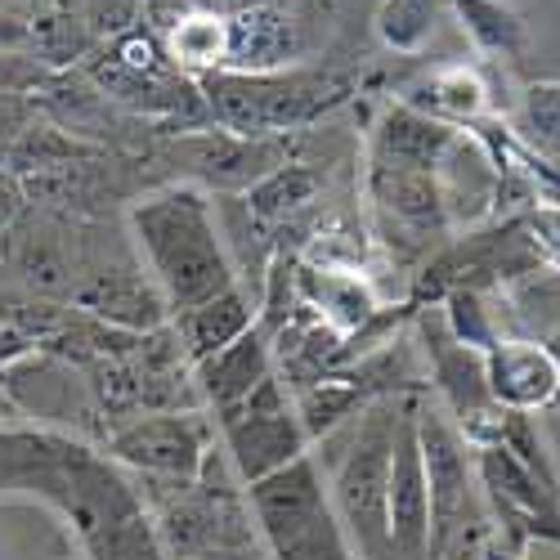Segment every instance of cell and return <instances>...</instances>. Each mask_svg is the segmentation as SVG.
Returning a JSON list of instances; mask_svg holds the SVG:
<instances>
[{
	"label": "cell",
	"mask_w": 560,
	"mask_h": 560,
	"mask_svg": "<svg viewBox=\"0 0 560 560\" xmlns=\"http://www.w3.org/2000/svg\"><path fill=\"white\" fill-rule=\"evenodd\" d=\"M130 233L171 314L207 305L238 288L224 233L198 184H171V189L139 198L130 207Z\"/></svg>",
	"instance_id": "cell-1"
},
{
	"label": "cell",
	"mask_w": 560,
	"mask_h": 560,
	"mask_svg": "<svg viewBox=\"0 0 560 560\" xmlns=\"http://www.w3.org/2000/svg\"><path fill=\"white\" fill-rule=\"evenodd\" d=\"M207 117L243 139H283L318 121L350 95V81L310 68H278V72H207L198 77Z\"/></svg>",
	"instance_id": "cell-2"
},
{
	"label": "cell",
	"mask_w": 560,
	"mask_h": 560,
	"mask_svg": "<svg viewBox=\"0 0 560 560\" xmlns=\"http://www.w3.org/2000/svg\"><path fill=\"white\" fill-rule=\"evenodd\" d=\"M404 417V399H372L359 417H350L346 453L332 466V506L350 529L363 560H386L390 529H386V489H390V453Z\"/></svg>",
	"instance_id": "cell-3"
},
{
	"label": "cell",
	"mask_w": 560,
	"mask_h": 560,
	"mask_svg": "<svg viewBox=\"0 0 560 560\" xmlns=\"http://www.w3.org/2000/svg\"><path fill=\"white\" fill-rule=\"evenodd\" d=\"M417 417V440H422L427 462V493H431V551H448L466 529L480 525V502H476V462L466 457L462 431L448 422V412L412 399Z\"/></svg>",
	"instance_id": "cell-4"
},
{
	"label": "cell",
	"mask_w": 560,
	"mask_h": 560,
	"mask_svg": "<svg viewBox=\"0 0 560 560\" xmlns=\"http://www.w3.org/2000/svg\"><path fill=\"white\" fill-rule=\"evenodd\" d=\"M220 431H224V448H229V462L247 485L283 471L288 462L305 457L310 448V435L296 417V404L288 399L283 382L269 377L238 404L220 412Z\"/></svg>",
	"instance_id": "cell-5"
},
{
	"label": "cell",
	"mask_w": 560,
	"mask_h": 560,
	"mask_svg": "<svg viewBox=\"0 0 560 560\" xmlns=\"http://www.w3.org/2000/svg\"><path fill=\"white\" fill-rule=\"evenodd\" d=\"M108 453L144 476L189 485L202 476V462L211 457V440H207V427L198 422V412H149L121 427L108 440Z\"/></svg>",
	"instance_id": "cell-6"
},
{
	"label": "cell",
	"mask_w": 560,
	"mask_h": 560,
	"mask_svg": "<svg viewBox=\"0 0 560 560\" xmlns=\"http://www.w3.org/2000/svg\"><path fill=\"white\" fill-rule=\"evenodd\" d=\"M386 529H390V551L399 560H427L431 556V493H427V462H422V440H417L412 399H404V417H399V431H395Z\"/></svg>",
	"instance_id": "cell-7"
},
{
	"label": "cell",
	"mask_w": 560,
	"mask_h": 560,
	"mask_svg": "<svg viewBox=\"0 0 560 560\" xmlns=\"http://www.w3.org/2000/svg\"><path fill=\"white\" fill-rule=\"evenodd\" d=\"M171 153L202 184H215V189H243V194L256 179H265L269 171H278L288 162L273 139H243V135H229V130L179 135V144Z\"/></svg>",
	"instance_id": "cell-8"
},
{
	"label": "cell",
	"mask_w": 560,
	"mask_h": 560,
	"mask_svg": "<svg viewBox=\"0 0 560 560\" xmlns=\"http://www.w3.org/2000/svg\"><path fill=\"white\" fill-rule=\"evenodd\" d=\"M224 23H229V55H224L229 72H278L305 45L296 14L283 10L278 0H247V5L224 14Z\"/></svg>",
	"instance_id": "cell-9"
},
{
	"label": "cell",
	"mask_w": 560,
	"mask_h": 560,
	"mask_svg": "<svg viewBox=\"0 0 560 560\" xmlns=\"http://www.w3.org/2000/svg\"><path fill=\"white\" fill-rule=\"evenodd\" d=\"M368 189L377 202L382 220L399 233H408L412 243H427L431 233L448 224L444 198H440V171L431 166H404V162H377L372 158Z\"/></svg>",
	"instance_id": "cell-10"
},
{
	"label": "cell",
	"mask_w": 560,
	"mask_h": 560,
	"mask_svg": "<svg viewBox=\"0 0 560 560\" xmlns=\"http://www.w3.org/2000/svg\"><path fill=\"white\" fill-rule=\"evenodd\" d=\"M485 377L489 395L502 412H538L551 408L560 395V372L542 341L525 337H502L485 350Z\"/></svg>",
	"instance_id": "cell-11"
},
{
	"label": "cell",
	"mask_w": 560,
	"mask_h": 560,
	"mask_svg": "<svg viewBox=\"0 0 560 560\" xmlns=\"http://www.w3.org/2000/svg\"><path fill=\"white\" fill-rule=\"evenodd\" d=\"M77 305L121 332H158L162 318L171 314L158 283H144L139 273H121V269H104L90 278L77 292Z\"/></svg>",
	"instance_id": "cell-12"
},
{
	"label": "cell",
	"mask_w": 560,
	"mask_h": 560,
	"mask_svg": "<svg viewBox=\"0 0 560 560\" xmlns=\"http://www.w3.org/2000/svg\"><path fill=\"white\" fill-rule=\"evenodd\" d=\"M269 372H273L269 332L252 328L247 337H238L233 346H224L220 354H211L207 363H198V386L215 404V412H229V408H238L269 377Z\"/></svg>",
	"instance_id": "cell-13"
},
{
	"label": "cell",
	"mask_w": 560,
	"mask_h": 560,
	"mask_svg": "<svg viewBox=\"0 0 560 560\" xmlns=\"http://www.w3.org/2000/svg\"><path fill=\"white\" fill-rule=\"evenodd\" d=\"M256 328V314H252V301L233 288L207 305H194L175 314V341L184 350V359H189L194 368L207 363L211 354H220L224 346H233L238 337H247Z\"/></svg>",
	"instance_id": "cell-14"
},
{
	"label": "cell",
	"mask_w": 560,
	"mask_h": 560,
	"mask_svg": "<svg viewBox=\"0 0 560 560\" xmlns=\"http://www.w3.org/2000/svg\"><path fill=\"white\" fill-rule=\"evenodd\" d=\"M404 104L435 117V121H444V126H476V121L489 117V85H485V77L476 68L448 63V68L417 81L404 95Z\"/></svg>",
	"instance_id": "cell-15"
},
{
	"label": "cell",
	"mask_w": 560,
	"mask_h": 560,
	"mask_svg": "<svg viewBox=\"0 0 560 560\" xmlns=\"http://www.w3.org/2000/svg\"><path fill=\"white\" fill-rule=\"evenodd\" d=\"M457 139V126H444L427 113H417L408 104L390 108L372 135V158L377 162H404V166H431L440 171L448 144Z\"/></svg>",
	"instance_id": "cell-16"
},
{
	"label": "cell",
	"mask_w": 560,
	"mask_h": 560,
	"mask_svg": "<svg viewBox=\"0 0 560 560\" xmlns=\"http://www.w3.org/2000/svg\"><path fill=\"white\" fill-rule=\"evenodd\" d=\"M301 296L310 305H318V314L328 318V328L341 337H359L372 314H377V301H372L368 283L359 273H332V269H301Z\"/></svg>",
	"instance_id": "cell-17"
},
{
	"label": "cell",
	"mask_w": 560,
	"mask_h": 560,
	"mask_svg": "<svg viewBox=\"0 0 560 560\" xmlns=\"http://www.w3.org/2000/svg\"><path fill=\"white\" fill-rule=\"evenodd\" d=\"M462 32L476 40L480 55L493 59H521L525 45H529V23L521 19L516 5L506 0H448Z\"/></svg>",
	"instance_id": "cell-18"
},
{
	"label": "cell",
	"mask_w": 560,
	"mask_h": 560,
	"mask_svg": "<svg viewBox=\"0 0 560 560\" xmlns=\"http://www.w3.org/2000/svg\"><path fill=\"white\" fill-rule=\"evenodd\" d=\"M229 55V23L215 10H194L175 19L171 36H166V59H175L179 68H189L198 77L220 72Z\"/></svg>",
	"instance_id": "cell-19"
},
{
	"label": "cell",
	"mask_w": 560,
	"mask_h": 560,
	"mask_svg": "<svg viewBox=\"0 0 560 560\" xmlns=\"http://www.w3.org/2000/svg\"><path fill=\"white\" fill-rule=\"evenodd\" d=\"M318 194V175L310 166H296V162H283L278 171H269L265 179H256L247 189V211L265 224L273 220H288L292 211H301L305 202H314Z\"/></svg>",
	"instance_id": "cell-20"
},
{
	"label": "cell",
	"mask_w": 560,
	"mask_h": 560,
	"mask_svg": "<svg viewBox=\"0 0 560 560\" xmlns=\"http://www.w3.org/2000/svg\"><path fill=\"white\" fill-rule=\"evenodd\" d=\"M521 139L560 166V81H538L521 100Z\"/></svg>",
	"instance_id": "cell-21"
},
{
	"label": "cell",
	"mask_w": 560,
	"mask_h": 560,
	"mask_svg": "<svg viewBox=\"0 0 560 560\" xmlns=\"http://www.w3.org/2000/svg\"><path fill=\"white\" fill-rule=\"evenodd\" d=\"M444 0H382L377 10V36L399 55H412L435 27Z\"/></svg>",
	"instance_id": "cell-22"
},
{
	"label": "cell",
	"mask_w": 560,
	"mask_h": 560,
	"mask_svg": "<svg viewBox=\"0 0 560 560\" xmlns=\"http://www.w3.org/2000/svg\"><path fill=\"white\" fill-rule=\"evenodd\" d=\"M81 149H77V139H68L59 126H27V130H19V139H14V149H10V162L19 166V171H50V166H63V162H72Z\"/></svg>",
	"instance_id": "cell-23"
},
{
	"label": "cell",
	"mask_w": 560,
	"mask_h": 560,
	"mask_svg": "<svg viewBox=\"0 0 560 560\" xmlns=\"http://www.w3.org/2000/svg\"><path fill=\"white\" fill-rule=\"evenodd\" d=\"M516 224H521V233L529 238L534 256H538L542 265L560 269V207H542V202H538V207L521 211Z\"/></svg>",
	"instance_id": "cell-24"
},
{
	"label": "cell",
	"mask_w": 560,
	"mask_h": 560,
	"mask_svg": "<svg viewBox=\"0 0 560 560\" xmlns=\"http://www.w3.org/2000/svg\"><path fill=\"white\" fill-rule=\"evenodd\" d=\"M27 40H32V27H27L23 19H14V14H0V55H14V50H23Z\"/></svg>",
	"instance_id": "cell-25"
},
{
	"label": "cell",
	"mask_w": 560,
	"mask_h": 560,
	"mask_svg": "<svg viewBox=\"0 0 560 560\" xmlns=\"http://www.w3.org/2000/svg\"><path fill=\"white\" fill-rule=\"evenodd\" d=\"M516 560H560V538L556 534H538V538H525Z\"/></svg>",
	"instance_id": "cell-26"
},
{
	"label": "cell",
	"mask_w": 560,
	"mask_h": 560,
	"mask_svg": "<svg viewBox=\"0 0 560 560\" xmlns=\"http://www.w3.org/2000/svg\"><path fill=\"white\" fill-rule=\"evenodd\" d=\"M10 211H14V184L0 175V220H10Z\"/></svg>",
	"instance_id": "cell-27"
},
{
	"label": "cell",
	"mask_w": 560,
	"mask_h": 560,
	"mask_svg": "<svg viewBox=\"0 0 560 560\" xmlns=\"http://www.w3.org/2000/svg\"><path fill=\"white\" fill-rule=\"evenodd\" d=\"M542 346H547V354H551V363H556V372H560V323L547 332V341H542Z\"/></svg>",
	"instance_id": "cell-28"
},
{
	"label": "cell",
	"mask_w": 560,
	"mask_h": 560,
	"mask_svg": "<svg viewBox=\"0 0 560 560\" xmlns=\"http://www.w3.org/2000/svg\"><path fill=\"white\" fill-rule=\"evenodd\" d=\"M556 462H560V453H556Z\"/></svg>",
	"instance_id": "cell-29"
}]
</instances>
